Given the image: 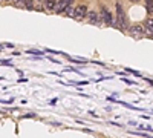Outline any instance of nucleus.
<instances>
[{
	"instance_id": "f257e3e1",
	"label": "nucleus",
	"mask_w": 153,
	"mask_h": 138,
	"mask_svg": "<svg viewBox=\"0 0 153 138\" xmlns=\"http://www.w3.org/2000/svg\"><path fill=\"white\" fill-rule=\"evenodd\" d=\"M116 23H118V28H121V29L127 28L125 14H124V9H123V6H121L119 2H116Z\"/></svg>"
},
{
	"instance_id": "f03ea898",
	"label": "nucleus",
	"mask_w": 153,
	"mask_h": 138,
	"mask_svg": "<svg viewBox=\"0 0 153 138\" xmlns=\"http://www.w3.org/2000/svg\"><path fill=\"white\" fill-rule=\"evenodd\" d=\"M72 2L74 0H58V3L55 5V9H57V12H64V9L69 5H72Z\"/></svg>"
},
{
	"instance_id": "7ed1b4c3",
	"label": "nucleus",
	"mask_w": 153,
	"mask_h": 138,
	"mask_svg": "<svg viewBox=\"0 0 153 138\" xmlns=\"http://www.w3.org/2000/svg\"><path fill=\"white\" fill-rule=\"evenodd\" d=\"M86 11H87V8L84 6V5L76 6V8H75V19H76V20H83L84 17H86Z\"/></svg>"
},
{
	"instance_id": "20e7f679",
	"label": "nucleus",
	"mask_w": 153,
	"mask_h": 138,
	"mask_svg": "<svg viewBox=\"0 0 153 138\" xmlns=\"http://www.w3.org/2000/svg\"><path fill=\"white\" fill-rule=\"evenodd\" d=\"M101 15H103V19H104L106 25H113V19H112V14L107 8H103L101 9Z\"/></svg>"
},
{
	"instance_id": "39448f33",
	"label": "nucleus",
	"mask_w": 153,
	"mask_h": 138,
	"mask_svg": "<svg viewBox=\"0 0 153 138\" xmlns=\"http://www.w3.org/2000/svg\"><path fill=\"white\" fill-rule=\"evenodd\" d=\"M87 19H89V22H91L92 25H98V23L101 22L100 15H98L95 11H89V12H87Z\"/></svg>"
},
{
	"instance_id": "423d86ee",
	"label": "nucleus",
	"mask_w": 153,
	"mask_h": 138,
	"mask_svg": "<svg viewBox=\"0 0 153 138\" xmlns=\"http://www.w3.org/2000/svg\"><path fill=\"white\" fill-rule=\"evenodd\" d=\"M55 5H57L55 0H44V8H46V9H49V11L55 9Z\"/></svg>"
},
{
	"instance_id": "0eeeda50",
	"label": "nucleus",
	"mask_w": 153,
	"mask_h": 138,
	"mask_svg": "<svg viewBox=\"0 0 153 138\" xmlns=\"http://www.w3.org/2000/svg\"><path fill=\"white\" fill-rule=\"evenodd\" d=\"M64 14H66L67 17H75V8L72 6V5H69V6L64 9Z\"/></svg>"
},
{
	"instance_id": "6e6552de",
	"label": "nucleus",
	"mask_w": 153,
	"mask_h": 138,
	"mask_svg": "<svg viewBox=\"0 0 153 138\" xmlns=\"http://www.w3.org/2000/svg\"><path fill=\"white\" fill-rule=\"evenodd\" d=\"M132 32L133 34H144V28L141 25H136V26H133V28H132Z\"/></svg>"
},
{
	"instance_id": "1a4fd4ad",
	"label": "nucleus",
	"mask_w": 153,
	"mask_h": 138,
	"mask_svg": "<svg viewBox=\"0 0 153 138\" xmlns=\"http://www.w3.org/2000/svg\"><path fill=\"white\" fill-rule=\"evenodd\" d=\"M146 9L147 12L153 14V0H146Z\"/></svg>"
},
{
	"instance_id": "9d476101",
	"label": "nucleus",
	"mask_w": 153,
	"mask_h": 138,
	"mask_svg": "<svg viewBox=\"0 0 153 138\" xmlns=\"http://www.w3.org/2000/svg\"><path fill=\"white\" fill-rule=\"evenodd\" d=\"M146 26H147V29L150 31V32H153V19H148L146 22Z\"/></svg>"
},
{
	"instance_id": "9b49d317",
	"label": "nucleus",
	"mask_w": 153,
	"mask_h": 138,
	"mask_svg": "<svg viewBox=\"0 0 153 138\" xmlns=\"http://www.w3.org/2000/svg\"><path fill=\"white\" fill-rule=\"evenodd\" d=\"M28 54H35V55L42 57V55H43V52H42V51H35V49H31V51H28Z\"/></svg>"
},
{
	"instance_id": "f8f14e48",
	"label": "nucleus",
	"mask_w": 153,
	"mask_h": 138,
	"mask_svg": "<svg viewBox=\"0 0 153 138\" xmlns=\"http://www.w3.org/2000/svg\"><path fill=\"white\" fill-rule=\"evenodd\" d=\"M0 63H2V65H11V61L9 60H2Z\"/></svg>"
},
{
	"instance_id": "ddd939ff",
	"label": "nucleus",
	"mask_w": 153,
	"mask_h": 138,
	"mask_svg": "<svg viewBox=\"0 0 153 138\" xmlns=\"http://www.w3.org/2000/svg\"><path fill=\"white\" fill-rule=\"evenodd\" d=\"M146 80H147V78H146ZM147 83H150L152 86H153V80H147Z\"/></svg>"
},
{
	"instance_id": "4468645a",
	"label": "nucleus",
	"mask_w": 153,
	"mask_h": 138,
	"mask_svg": "<svg viewBox=\"0 0 153 138\" xmlns=\"http://www.w3.org/2000/svg\"><path fill=\"white\" fill-rule=\"evenodd\" d=\"M14 2H17V3H19V2H21V0H14Z\"/></svg>"
},
{
	"instance_id": "2eb2a0df",
	"label": "nucleus",
	"mask_w": 153,
	"mask_h": 138,
	"mask_svg": "<svg viewBox=\"0 0 153 138\" xmlns=\"http://www.w3.org/2000/svg\"><path fill=\"white\" fill-rule=\"evenodd\" d=\"M130 2H138V0H130Z\"/></svg>"
},
{
	"instance_id": "dca6fc26",
	"label": "nucleus",
	"mask_w": 153,
	"mask_h": 138,
	"mask_svg": "<svg viewBox=\"0 0 153 138\" xmlns=\"http://www.w3.org/2000/svg\"><path fill=\"white\" fill-rule=\"evenodd\" d=\"M37 2H43V0H37Z\"/></svg>"
}]
</instances>
